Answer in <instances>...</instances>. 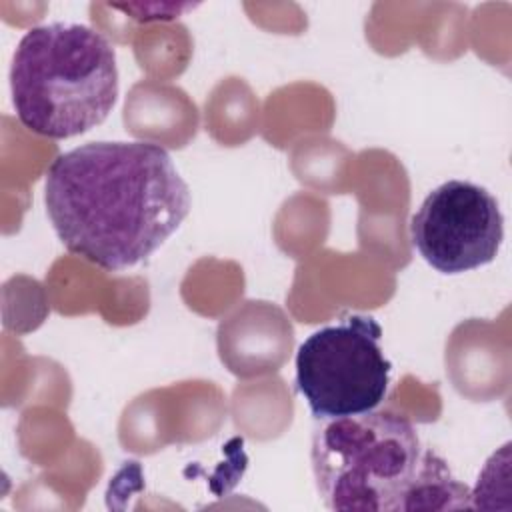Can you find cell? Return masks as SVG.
Listing matches in <instances>:
<instances>
[{"label":"cell","mask_w":512,"mask_h":512,"mask_svg":"<svg viewBox=\"0 0 512 512\" xmlns=\"http://www.w3.org/2000/svg\"><path fill=\"white\" fill-rule=\"evenodd\" d=\"M316 422L310 462L326 508L408 512L426 448L406 416L372 410Z\"/></svg>","instance_id":"3957f363"},{"label":"cell","mask_w":512,"mask_h":512,"mask_svg":"<svg viewBox=\"0 0 512 512\" xmlns=\"http://www.w3.org/2000/svg\"><path fill=\"white\" fill-rule=\"evenodd\" d=\"M44 204L68 252L118 272L150 258L180 228L192 196L166 148L102 140L54 158Z\"/></svg>","instance_id":"6da1fadb"},{"label":"cell","mask_w":512,"mask_h":512,"mask_svg":"<svg viewBox=\"0 0 512 512\" xmlns=\"http://www.w3.org/2000/svg\"><path fill=\"white\" fill-rule=\"evenodd\" d=\"M382 326L352 314L312 332L296 352V388L316 420L376 410L388 392L392 364L380 348Z\"/></svg>","instance_id":"277c9868"},{"label":"cell","mask_w":512,"mask_h":512,"mask_svg":"<svg viewBox=\"0 0 512 512\" xmlns=\"http://www.w3.org/2000/svg\"><path fill=\"white\" fill-rule=\"evenodd\" d=\"M12 106L34 134L66 140L102 124L118 98L116 52L84 24L30 28L10 66Z\"/></svg>","instance_id":"7a4b0ae2"},{"label":"cell","mask_w":512,"mask_h":512,"mask_svg":"<svg viewBox=\"0 0 512 512\" xmlns=\"http://www.w3.org/2000/svg\"><path fill=\"white\" fill-rule=\"evenodd\" d=\"M410 240L434 270L462 274L498 256L504 216L484 186L448 180L422 200L410 220Z\"/></svg>","instance_id":"5b68a950"}]
</instances>
